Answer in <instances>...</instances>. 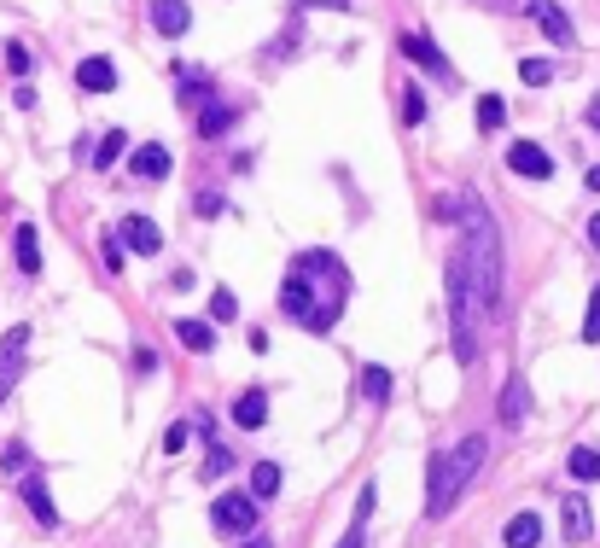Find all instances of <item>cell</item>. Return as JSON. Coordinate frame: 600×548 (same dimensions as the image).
I'll use <instances>...</instances> for the list:
<instances>
[{"label": "cell", "instance_id": "4fadbf2b", "mask_svg": "<svg viewBox=\"0 0 600 548\" xmlns=\"http://www.w3.org/2000/svg\"><path fill=\"white\" fill-rule=\"evenodd\" d=\"M560 525H566V543H589V537H595L589 496H566V502H560Z\"/></svg>", "mask_w": 600, "mask_h": 548}, {"label": "cell", "instance_id": "44dd1931", "mask_svg": "<svg viewBox=\"0 0 600 548\" xmlns=\"http://www.w3.org/2000/svg\"><path fill=\"white\" fill-rule=\"evenodd\" d=\"M175 339L187 350H216V327L210 321H175Z\"/></svg>", "mask_w": 600, "mask_h": 548}, {"label": "cell", "instance_id": "8d00e7d4", "mask_svg": "<svg viewBox=\"0 0 600 548\" xmlns=\"http://www.w3.org/2000/svg\"><path fill=\"white\" fill-rule=\"evenodd\" d=\"M222 210H228L222 193H199V216H222Z\"/></svg>", "mask_w": 600, "mask_h": 548}, {"label": "cell", "instance_id": "ba28073f", "mask_svg": "<svg viewBox=\"0 0 600 548\" xmlns=\"http://www.w3.org/2000/svg\"><path fill=\"white\" fill-rule=\"evenodd\" d=\"M507 170L525 175V181H548V175H554V158H548L536 140H513V146H507Z\"/></svg>", "mask_w": 600, "mask_h": 548}, {"label": "cell", "instance_id": "7402d4cb", "mask_svg": "<svg viewBox=\"0 0 600 548\" xmlns=\"http://www.w3.org/2000/svg\"><path fill=\"white\" fill-rule=\"evenodd\" d=\"M356 385H362V397H367V403H385V397H391V374H385L379 362H367Z\"/></svg>", "mask_w": 600, "mask_h": 548}, {"label": "cell", "instance_id": "f6af8a7d", "mask_svg": "<svg viewBox=\"0 0 600 548\" xmlns=\"http://www.w3.org/2000/svg\"><path fill=\"white\" fill-rule=\"evenodd\" d=\"M245 548H268V543H245Z\"/></svg>", "mask_w": 600, "mask_h": 548}, {"label": "cell", "instance_id": "6da1fadb", "mask_svg": "<svg viewBox=\"0 0 600 548\" xmlns=\"http://www.w3.org/2000/svg\"><path fill=\"white\" fill-rule=\"evenodd\" d=\"M344 298H350V269L338 263L333 251H298L292 269H286V286H280V309L309 327V333H333V321L344 315Z\"/></svg>", "mask_w": 600, "mask_h": 548}, {"label": "cell", "instance_id": "f546056e", "mask_svg": "<svg viewBox=\"0 0 600 548\" xmlns=\"http://www.w3.org/2000/svg\"><path fill=\"white\" fill-rule=\"evenodd\" d=\"M519 76H525L531 88H548V82H554V65H548V59H525V65H519Z\"/></svg>", "mask_w": 600, "mask_h": 548}, {"label": "cell", "instance_id": "7c38bea8", "mask_svg": "<svg viewBox=\"0 0 600 548\" xmlns=\"http://www.w3.org/2000/svg\"><path fill=\"white\" fill-rule=\"evenodd\" d=\"M76 88H82V94H111V88H117V65H111L105 53L82 59V65H76Z\"/></svg>", "mask_w": 600, "mask_h": 548}, {"label": "cell", "instance_id": "ffe728a7", "mask_svg": "<svg viewBox=\"0 0 600 548\" xmlns=\"http://www.w3.org/2000/svg\"><path fill=\"white\" fill-rule=\"evenodd\" d=\"M228 129H234V105H216V100H210L199 111V135L216 140V135H228Z\"/></svg>", "mask_w": 600, "mask_h": 548}, {"label": "cell", "instance_id": "d6986e66", "mask_svg": "<svg viewBox=\"0 0 600 548\" xmlns=\"http://www.w3.org/2000/svg\"><path fill=\"white\" fill-rule=\"evenodd\" d=\"M12 245H18V269H24V274H41V234H35V222H18Z\"/></svg>", "mask_w": 600, "mask_h": 548}, {"label": "cell", "instance_id": "4316f807", "mask_svg": "<svg viewBox=\"0 0 600 548\" xmlns=\"http://www.w3.org/2000/svg\"><path fill=\"white\" fill-rule=\"evenodd\" d=\"M216 473H234V449L228 444H210V455H204V479H216Z\"/></svg>", "mask_w": 600, "mask_h": 548}, {"label": "cell", "instance_id": "30bf717a", "mask_svg": "<svg viewBox=\"0 0 600 548\" xmlns=\"http://www.w3.org/2000/svg\"><path fill=\"white\" fill-rule=\"evenodd\" d=\"M129 170L140 175V181H164V175L175 170V158H169L164 140H146V146H134L129 152Z\"/></svg>", "mask_w": 600, "mask_h": 548}, {"label": "cell", "instance_id": "ee69618b", "mask_svg": "<svg viewBox=\"0 0 600 548\" xmlns=\"http://www.w3.org/2000/svg\"><path fill=\"white\" fill-rule=\"evenodd\" d=\"M583 181H589V193H600V164L595 170H583Z\"/></svg>", "mask_w": 600, "mask_h": 548}, {"label": "cell", "instance_id": "83f0119b", "mask_svg": "<svg viewBox=\"0 0 600 548\" xmlns=\"http://www.w3.org/2000/svg\"><path fill=\"white\" fill-rule=\"evenodd\" d=\"M402 123H426V94H420L414 82L402 88Z\"/></svg>", "mask_w": 600, "mask_h": 548}, {"label": "cell", "instance_id": "b9f144b4", "mask_svg": "<svg viewBox=\"0 0 600 548\" xmlns=\"http://www.w3.org/2000/svg\"><path fill=\"white\" fill-rule=\"evenodd\" d=\"M583 117H589V129H595V135H600V94H595V100H589V111H583Z\"/></svg>", "mask_w": 600, "mask_h": 548}, {"label": "cell", "instance_id": "3957f363", "mask_svg": "<svg viewBox=\"0 0 600 548\" xmlns=\"http://www.w3.org/2000/svg\"><path fill=\"white\" fill-rule=\"evenodd\" d=\"M484 449H490V438L472 432V438H461L449 455H437L432 461V496H426V514L432 519H443L449 508H455V496H461V490L472 484V473L484 467Z\"/></svg>", "mask_w": 600, "mask_h": 548}, {"label": "cell", "instance_id": "74e56055", "mask_svg": "<svg viewBox=\"0 0 600 548\" xmlns=\"http://www.w3.org/2000/svg\"><path fill=\"white\" fill-rule=\"evenodd\" d=\"M105 269H123V240L117 234H105Z\"/></svg>", "mask_w": 600, "mask_h": 548}, {"label": "cell", "instance_id": "9c48e42d", "mask_svg": "<svg viewBox=\"0 0 600 548\" xmlns=\"http://www.w3.org/2000/svg\"><path fill=\"white\" fill-rule=\"evenodd\" d=\"M117 240H123V251H134V257H152V251H164V234H158V222H152V216H123Z\"/></svg>", "mask_w": 600, "mask_h": 548}, {"label": "cell", "instance_id": "f1b7e54d", "mask_svg": "<svg viewBox=\"0 0 600 548\" xmlns=\"http://www.w3.org/2000/svg\"><path fill=\"white\" fill-rule=\"evenodd\" d=\"M210 315H216V321H234V315H239V298L228 292V286H216V292H210Z\"/></svg>", "mask_w": 600, "mask_h": 548}, {"label": "cell", "instance_id": "4dcf8cb0", "mask_svg": "<svg viewBox=\"0 0 600 548\" xmlns=\"http://www.w3.org/2000/svg\"><path fill=\"white\" fill-rule=\"evenodd\" d=\"M24 467H30V449H24V444H6V455H0V473H12V479H18Z\"/></svg>", "mask_w": 600, "mask_h": 548}, {"label": "cell", "instance_id": "836d02e7", "mask_svg": "<svg viewBox=\"0 0 600 548\" xmlns=\"http://www.w3.org/2000/svg\"><path fill=\"white\" fill-rule=\"evenodd\" d=\"M204 88H210V82H204V70H181V100H187V105L199 100Z\"/></svg>", "mask_w": 600, "mask_h": 548}, {"label": "cell", "instance_id": "e0dca14e", "mask_svg": "<svg viewBox=\"0 0 600 548\" xmlns=\"http://www.w3.org/2000/svg\"><path fill=\"white\" fill-rule=\"evenodd\" d=\"M501 543H507V548H536V543H542V514H531V508L513 514V519H507V531H501Z\"/></svg>", "mask_w": 600, "mask_h": 548}, {"label": "cell", "instance_id": "e575fe53", "mask_svg": "<svg viewBox=\"0 0 600 548\" xmlns=\"http://www.w3.org/2000/svg\"><path fill=\"white\" fill-rule=\"evenodd\" d=\"M181 444H187V420H175L164 432V455H181Z\"/></svg>", "mask_w": 600, "mask_h": 548}, {"label": "cell", "instance_id": "ac0fdd59", "mask_svg": "<svg viewBox=\"0 0 600 548\" xmlns=\"http://www.w3.org/2000/svg\"><path fill=\"white\" fill-rule=\"evenodd\" d=\"M234 426H245V432L268 426V391H239L234 397Z\"/></svg>", "mask_w": 600, "mask_h": 548}, {"label": "cell", "instance_id": "d6a6232c", "mask_svg": "<svg viewBox=\"0 0 600 548\" xmlns=\"http://www.w3.org/2000/svg\"><path fill=\"white\" fill-rule=\"evenodd\" d=\"M583 339L600 344V286H595V298H589V309H583Z\"/></svg>", "mask_w": 600, "mask_h": 548}, {"label": "cell", "instance_id": "d4e9b609", "mask_svg": "<svg viewBox=\"0 0 600 548\" xmlns=\"http://www.w3.org/2000/svg\"><path fill=\"white\" fill-rule=\"evenodd\" d=\"M507 123V100L501 94H478V129H501Z\"/></svg>", "mask_w": 600, "mask_h": 548}, {"label": "cell", "instance_id": "5bb4252c", "mask_svg": "<svg viewBox=\"0 0 600 548\" xmlns=\"http://www.w3.org/2000/svg\"><path fill=\"white\" fill-rule=\"evenodd\" d=\"M18 496H24V508H30L35 514V525H47V531H53V525H59V508H53V496H47V479H24L18 484Z\"/></svg>", "mask_w": 600, "mask_h": 548}, {"label": "cell", "instance_id": "7bdbcfd3", "mask_svg": "<svg viewBox=\"0 0 600 548\" xmlns=\"http://www.w3.org/2000/svg\"><path fill=\"white\" fill-rule=\"evenodd\" d=\"M589 245H595V251H600V210H595V216H589Z\"/></svg>", "mask_w": 600, "mask_h": 548}, {"label": "cell", "instance_id": "cb8c5ba5", "mask_svg": "<svg viewBox=\"0 0 600 548\" xmlns=\"http://www.w3.org/2000/svg\"><path fill=\"white\" fill-rule=\"evenodd\" d=\"M123 152H129V135H123V129H111V135L100 140V152H94V170H111Z\"/></svg>", "mask_w": 600, "mask_h": 548}, {"label": "cell", "instance_id": "8fae6325", "mask_svg": "<svg viewBox=\"0 0 600 548\" xmlns=\"http://www.w3.org/2000/svg\"><path fill=\"white\" fill-rule=\"evenodd\" d=\"M531 18H536V30L548 35L554 47H571V41H577V30H571V18H566V6H554V0H536Z\"/></svg>", "mask_w": 600, "mask_h": 548}, {"label": "cell", "instance_id": "5b68a950", "mask_svg": "<svg viewBox=\"0 0 600 548\" xmlns=\"http://www.w3.org/2000/svg\"><path fill=\"white\" fill-rule=\"evenodd\" d=\"M24 362H30V327L18 321V327H6V339H0V403L18 391V379H24Z\"/></svg>", "mask_w": 600, "mask_h": 548}, {"label": "cell", "instance_id": "60d3db41", "mask_svg": "<svg viewBox=\"0 0 600 548\" xmlns=\"http://www.w3.org/2000/svg\"><path fill=\"white\" fill-rule=\"evenodd\" d=\"M298 6H327V12H350V0H298Z\"/></svg>", "mask_w": 600, "mask_h": 548}, {"label": "cell", "instance_id": "ab89813d", "mask_svg": "<svg viewBox=\"0 0 600 548\" xmlns=\"http://www.w3.org/2000/svg\"><path fill=\"white\" fill-rule=\"evenodd\" d=\"M338 548H367V537H362V525H350L344 537H338Z\"/></svg>", "mask_w": 600, "mask_h": 548}, {"label": "cell", "instance_id": "8992f818", "mask_svg": "<svg viewBox=\"0 0 600 548\" xmlns=\"http://www.w3.org/2000/svg\"><path fill=\"white\" fill-rule=\"evenodd\" d=\"M210 525H216V531H228V537H245V531L257 525V496H216Z\"/></svg>", "mask_w": 600, "mask_h": 548}, {"label": "cell", "instance_id": "9a60e30c", "mask_svg": "<svg viewBox=\"0 0 600 548\" xmlns=\"http://www.w3.org/2000/svg\"><path fill=\"white\" fill-rule=\"evenodd\" d=\"M187 24H193V12H187V0H152V30L158 35H187Z\"/></svg>", "mask_w": 600, "mask_h": 548}, {"label": "cell", "instance_id": "484cf974", "mask_svg": "<svg viewBox=\"0 0 600 548\" xmlns=\"http://www.w3.org/2000/svg\"><path fill=\"white\" fill-rule=\"evenodd\" d=\"M274 490H280V467H274V461H257V467H251V496H274Z\"/></svg>", "mask_w": 600, "mask_h": 548}, {"label": "cell", "instance_id": "2e32d148", "mask_svg": "<svg viewBox=\"0 0 600 548\" xmlns=\"http://www.w3.org/2000/svg\"><path fill=\"white\" fill-rule=\"evenodd\" d=\"M525 414H531V385L513 374L501 385V426H525Z\"/></svg>", "mask_w": 600, "mask_h": 548}, {"label": "cell", "instance_id": "f35d334b", "mask_svg": "<svg viewBox=\"0 0 600 548\" xmlns=\"http://www.w3.org/2000/svg\"><path fill=\"white\" fill-rule=\"evenodd\" d=\"M134 368H140V374H152V368H158V350H146V344H140V350H134Z\"/></svg>", "mask_w": 600, "mask_h": 548}, {"label": "cell", "instance_id": "7a4b0ae2", "mask_svg": "<svg viewBox=\"0 0 600 548\" xmlns=\"http://www.w3.org/2000/svg\"><path fill=\"white\" fill-rule=\"evenodd\" d=\"M455 228H461V269L478 321H501V234L496 216L478 193H455Z\"/></svg>", "mask_w": 600, "mask_h": 548}, {"label": "cell", "instance_id": "1f68e13d", "mask_svg": "<svg viewBox=\"0 0 600 548\" xmlns=\"http://www.w3.org/2000/svg\"><path fill=\"white\" fill-rule=\"evenodd\" d=\"M6 65H12V76H30V70H35L30 47H24V41H12V47H6Z\"/></svg>", "mask_w": 600, "mask_h": 548}, {"label": "cell", "instance_id": "52a82bcc", "mask_svg": "<svg viewBox=\"0 0 600 548\" xmlns=\"http://www.w3.org/2000/svg\"><path fill=\"white\" fill-rule=\"evenodd\" d=\"M397 53H402V59H414V65H420V70H432V76H443V82L455 88V65H449V59L437 53V47H432V41H426V35L402 30V35H397Z\"/></svg>", "mask_w": 600, "mask_h": 548}, {"label": "cell", "instance_id": "277c9868", "mask_svg": "<svg viewBox=\"0 0 600 548\" xmlns=\"http://www.w3.org/2000/svg\"><path fill=\"white\" fill-rule=\"evenodd\" d=\"M443 286H449V339H455V362H461V368H472L484 350H478V309H472V292H467L461 251L443 263Z\"/></svg>", "mask_w": 600, "mask_h": 548}, {"label": "cell", "instance_id": "d590c367", "mask_svg": "<svg viewBox=\"0 0 600 548\" xmlns=\"http://www.w3.org/2000/svg\"><path fill=\"white\" fill-rule=\"evenodd\" d=\"M373 502H379V484H362V496H356V525L373 514Z\"/></svg>", "mask_w": 600, "mask_h": 548}, {"label": "cell", "instance_id": "603a6c76", "mask_svg": "<svg viewBox=\"0 0 600 548\" xmlns=\"http://www.w3.org/2000/svg\"><path fill=\"white\" fill-rule=\"evenodd\" d=\"M571 479H583V484H595L600 479V449H571Z\"/></svg>", "mask_w": 600, "mask_h": 548}]
</instances>
